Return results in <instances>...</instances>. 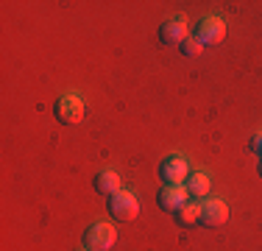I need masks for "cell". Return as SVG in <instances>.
I'll list each match as a JSON object with an SVG mask.
<instances>
[{
  "mask_svg": "<svg viewBox=\"0 0 262 251\" xmlns=\"http://www.w3.org/2000/svg\"><path fill=\"white\" fill-rule=\"evenodd\" d=\"M187 196H190L192 201H198V198H204V196H209V190H212V181H209V176L207 173H190L187 176Z\"/></svg>",
  "mask_w": 262,
  "mask_h": 251,
  "instance_id": "obj_10",
  "label": "cell"
},
{
  "mask_svg": "<svg viewBox=\"0 0 262 251\" xmlns=\"http://www.w3.org/2000/svg\"><path fill=\"white\" fill-rule=\"evenodd\" d=\"M257 156H259V159H262V145H259V154H257Z\"/></svg>",
  "mask_w": 262,
  "mask_h": 251,
  "instance_id": "obj_14",
  "label": "cell"
},
{
  "mask_svg": "<svg viewBox=\"0 0 262 251\" xmlns=\"http://www.w3.org/2000/svg\"><path fill=\"white\" fill-rule=\"evenodd\" d=\"M187 176H190V165L184 156H167L159 165V179L167 187H179L182 181H187Z\"/></svg>",
  "mask_w": 262,
  "mask_h": 251,
  "instance_id": "obj_5",
  "label": "cell"
},
{
  "mask_svg": "<svg viewBox=\"0 0 262 251\" xmlns=\"http://www.w3.org/2000/svg\"><path fill=\"white\" fill-rule=\"evenodd\" d=\"M176 221H179V226H184V229L201 226V204H198V201H187L182 210L176 212Z\"/></svg>",
  "mask_w": 262,
  "mask_h": 251,
  "instance_id": "obj_11",
  "label": "cell"
},
{
  "mask_svg": "<svg viewBox=\"0 0 262 251\" xmlns=\"http://www.w3.org/2000/svg\"><path fill=\"white\" fill-rule=\"evenodd\" d=\"M53 115L61 126H78L86 117V103L78 95H61L53 103Z\"/></svg>",
  "mask_w": 262,
  "mask_h": 251,
  "instance_id": "obj_1",
  "label": "cell"
},
{
  "mask_svg": "<svg viewBox=\"0 0 262 251\" xmlns=\"http://www.w3.org/2000/svg\"><path fill=\"white\" fill-rule=\"evenodd\" d=\"M109 215L115 218V221H120V223L134 221V218L140 215V201H137V196L128 193V190L115 193V196L109 198Z\"/></svg>",
  "mask_w": 262,
  "mask_h": 251,
  "instance_id": "obj_2",
  "label": "cell"
},
{
  "mask_svg": "<svg viewBox=\"0 0 262 251\" xmlns=\"http://www.w3.org/2000/svg\"><path fill=\"white\" fill-rule=\"evenodd\" d=\"M229 221V206L226 201L221 198H209L201 204V226H207V229H217V226H223Z\"/></svg>",
  "mask_w": 262,
  "mask_h": 251,
  "instance_id": "obj_6",
  "label": "cell"
},
{
  "mask_svg": "<svg viewBox=\"0 0 262 251\" xmlns=\"http://www.w3.org/2000/svg\"><path fill=\"white\" fill-rule=\"evenodd\" d=\"M123 181H120V176H117L112 168H103V171H98L95 173V179H92V187H95V193L98 196H115V193H120L123 190Z\"/></svg>",
  "mask_w": 262,
  "mask_h": 251,
  "instance_id": "obj_9",
  "label": "cell"
},
{
  "mask_svg": "<svg viewBox=\"0 0 262 251\" xmlns=\"http://www.w3.org/2000/svg\"><path fill=\"white\" fill-rule=\"evenodd\" d=\"M179 50H182V56H187V59H195V56H201L204 45L195 39V36H187L182 45H179Z\"/></svg>",
  "mask_w": 262,
  "mask_h": 251,
  "instance_id": "obj_12",
  "label": "cell"
},
{
  "mask_svg": "<svg viewBox=\"0 0 262 251\" xmlns=\"http://www.w3.org/2000/svg\"><path fill=\"white\" fill-rule=\"evenodd\" d=\"M187 36L190 34H187V20L184 17H173V20L162 23V28H159V42L167 45V48H179Z\"/></svg>",
  "mask_w": 262,
  "mask_h": 251,
  "instance_id": "obj_7",
  "label": "cell"
},
{
  "mask_svg": "<svg viewBox=\"0 0 262 251\" xmlns=\"http://www.w3.org/2000/svg\"><path fill=\"white\" fill-rule=\"evenodd\" d=\"M195 39L201 42L204 48H217L223 39H226V23L221 17H207L195 25Z\"/></svg>",
  "mask_w": 262,
  "mask_h": 251,
  "instance_id": "obj_4",
  "label": "cell"
},
{
  "mask_svg": "<svg viewBox=\"0 0 262 251\" xmlns=\"http://www.w3.org/2000/svg\"><path fill=\"white\" fill-rule=\"evenodd\" d=\"M117 240V229L112 223H92L84 232V248L90 251H109Z\"/></svg>",
  "mask_w": 262,
  "mask_h": 251,
  "instance_id": "obj_3",
  "label": "cell"
},
{
  "mask_svg": "<svg viewBox=\"0 0 262 251\" xmlns=\"http://www.w3.org/2000/svg\"><path fill=\"white\" fill-rule=\"evenodd\" d=\"M78 251H90V248H84V246H81V248H78Z\"/></svg>",
  "mask_w": 262,
  "mask_h": 251,
  "instance_id": "obj_15",
  "label": "cell"
},
{
  "mask_svg": "<svg viewBox=\"0 0 262 251\" xmlns=\"http://www.w3.org/2000/svg\"><path fill=\"white\" fill-rule=\"evenodd\" d=\"M187 198H190V196H187V190H184L182 184H179V187H167V184H165V187L159 190V196H157V204H159L162 212H167V215H176V212L187 204Z\"/></svg>",
  "mask_w": 262,
  "mask_h": 251,
  "instance_id": "obj_8",
  "label": "cell"
},
{
  "mask_svg": "<svg viewBox=\"0 0 262 251\" xmlns=\"http://www.w3.org/2000/svg\"><path fill=\"white\" fill-rule=\"evenodd\" d=\"M257 173L262 176V159H259V165H257Z\"/></svg>",
  "mask_w": 262,
  "mask_h": 251,
  "instance_id": "obj_13",
  "label": "cell"
}]
</instances>
